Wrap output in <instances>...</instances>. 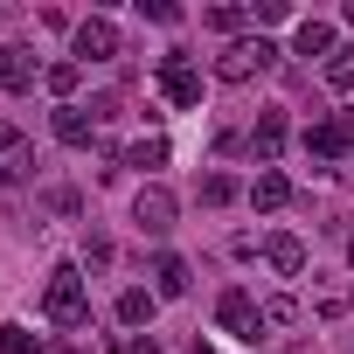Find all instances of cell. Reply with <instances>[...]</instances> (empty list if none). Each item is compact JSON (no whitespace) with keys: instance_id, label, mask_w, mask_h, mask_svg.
<instances>
[{"instance_id":"4316f807","label":"cell","mask_w":354,"mask_h":354,"mask_svg":"<svg viewBox=\"0 0 354 354\" xmlns=\"http://www.w3.org/2000/svg\"><path fill=\"white\" fill-rule=\"evenodd\" d=\"M125 354H160V340H153V333H132V340H125Z\"/></svg>"},{"instance_id":"9a60e30c","label":"cell","mask_w":354,"mask_h":354,"mask_svg":"<svg viewBox=\"0 0 354 354\" xmlns=\"http://www.w3.org/2000/svg\"><path fill=\"white\" fill-rule=\"evenodd\" d=\"M347 306H354V285H347V278H313V313L340 319Z\"/></svg>"},{"instance_id":"7a4b0ae2","label":"cell","mask_w":354,"mask_h":354,"mask_svg":"<svg viewBox=\"0 0 354 354\" xmlns=\"http://www.w3.org/2000/svg\"><path fill=\"white\" fill-rule=\"evenodd\" d=\"M271 63H278V42H271V35H236V42L216 56V77H223V84H250V77H264Z\"/></svg>"},{"instance_id":"ffe728a7","label":"cell","mask_w":354,"mask_h":354,"mask_svg":"<svg viewBox=\"0 0 354 354\" xmlns=\"http://www.w3.org/2000/svg\"><path fill=\"white\" fill-rule=\"evenodd\" d=\"M0 354H42V333H28V326H0Z\"/></svg>"},{"instance_id":"2e32d148","label":"cell","mask_w":354,"mask_h":354,"mask_svg":"<svg viewBox=\"0 0 354 354\" xmlns=\"http://www.w3.org/2000/svg\"><path fill=\"white\" fill-rule=\"evenodd\" d=\"M153 306H160V299H153L146 285H125V292H118V319H125V326H153Z\"/></svg>"},{"instance_id":"d6986e66","label":"cell","mask_w":354,"mask_h":354,"mask_svg":"<svg viewBox=\"0 0 354 354\" xmlns=\"http://www.w3.org/2000/svg\"><path fill=\"white\" fill-rule=\"evenodd\" d=\"M77 77H84V63H49V70H42V84H49V91H56L63 104H70V91H77Z\"/></svg>"},{"instance_id":"e0dca14e","label":"cell","mask_w":354,"mask_h":354,"mask_svg":"<svg viewBox=\"0 0 354 354\" xmlns=\"http://www.w3.org/2000/svg\"><path fill=\"white\" fill-rule=\"evenodd\" d=\"M250 202H257V209H285V202H292V181H285L278 167H264V174H257V188H250Z\"/></svg>"},{"instance_id":"6da1fadb","label":"cell","mask_w":354,"mask_h":354,"mask_svg":"<svg viewBox=\"0 0 354 354\" xmlns=\"http://www.w3.org/2000/svg\"><path fill=\"white\" fill-rule=\"evenodd\" d=\"M42 319L63 326V333L91 326V292H84V271H77V264H56V271H49V285H42Z\"/></svg>"},{"instance_id":"484cf974","label":"cell","mask_w":354,"mask_h":354,"mask_svg":"<svg viewBox=\"0 0 354 354\" xmlns=\"http://www.w3.org/2000/svg\"><path fill=\"white\" fill-rule=\"evenodd\" d=\"M285 15H292L285 0H257V8H250V21H257V28H271V21H285Z\"/></svg>"},{"instance_id":"8992f818","label":"cell","mask_w":354,"mask_h":354,"mask_svg":"<svg viewBox=\"0 0 354 354\" xmlns=\"http://www.w3.org/2000/svg\"><path fill=\"white\" fill-rule=\"evenodd\" d=\"M28 174H35V146H28V132L0 125V188H21Z\"/></svg>"},{"instance_id":"9c48e42d","label":"cell","mask_w":354,"mask_h":354,"mask_svg":"<svg viewBox=\"0 0 354 354\" xmlns=\"http://www.w3.org/2000/svg\"><path fill=\"white\" fill-rule=\"evenodd\" d=\"M278 146H285V111L271 104V111H257V125H250V153L271 167V160H278Z\"/></svg>"},{"instance_id":"cb8c5ba5","label":"cell","mask_w":354,"mask_h":354,"mask_svg":"<svg viewBox=\"0 0 354 354\" xmlns=\"http://www.w3.org/2000/svg\"><path fill=\"white\" fill-rule=\"evenodd\" d=\"M299 319V299H264V333L271 326H292Z\"/></svg>"},{"instance_id":"7c38bea8","label":"cell","mask_w":354,"mask_h":354,"mask_svg":"<svg viewBox=\"0 0 354 354\" xmlns=\"http://www.w3.org/2000/svg\"><path fill=\"white\" fill-rule=\"evenodd\" d=\"M0 91H35V56H28L21 42L0 49Z\"/></svg>"},{"instance_id":"277c9868","label":"cell","mask_w":354,"mask_h":354,"mask_svg":"<svg viewBox=\"0 0 354 354\" xmlns=\"http://www.w3.org/2000/svg\"><path fill=\"white\" fill-rule=\"evenodd\" d=\"M160 91H167L174 111H195V104H202V70H195L181 49H167V56H160Z\"/></svg>"},{"instance_id":"ac0fdd59","label":"cell","mask_w":354,"mask_h":354,"mask_svg":"<svg viewBox=\"0 0 354 354\" xmlns=\"http://www.w3.org/2000/svg\"><path fill=\"white\" fill-rule=\"evenodd\" d=\"M326 84H333V91H354V42H340V49L326 56Z\"/></svg>"},{"instance_id":"3957f363","label":"cell","mask_w":354,"mask_h":354,"mask_svg":"<svg viewBox=\"0 0 354 354\" xmlns=\"http://www.w3.org/2000/svg\"><path fill=\"white\" fill-rule=\"evenodd\" d=\"M216 319H223V333H236V340H250V347L264 340V306H257L243 285H230V292L216 299Z\"/></svg>"},{"instance_id":"f1b7e54d","label":"cell","mask_w":354,"mask_h":354,"mask_svg":"<svg viewBox=\"0 0 354 354\" xmlns=\"http://www.w3.org/2000/svg\"><path fill=\"white\" fill-rule=\"evenodd\" d=\"M347 264H354V243H347Z\"/></svg>"},{"instance_id":"83f0119b","label":"cell","mask_w":354,"mask_h":354,"mask_svg":"<svg viewBox=\"0 0 354 354\" xmlns=\"http://www.w3.org/2000/svg\"><path fill=\"white\" fill-rule=\"evenodd\" d=\"M195 354H223V347H209V340H195Z\"/></svg>"},{"instance_id":"7402d4cb","label":"cell","mask_w":354,"mask_h":354,"mask_svg":"<svg viewBox=\"0 0 354 354\" xmlns=\"http://www.w3.org/2000/svg\"><path fill=\"white\" fill-rule=\"evenodd\" d=\"M202 21H209V28H216V35H236V28H243V21H250V8H209V15H202Z\"/></svg>"},{"instance_id":"44dd1931","label":"cell","mask_w":354,"mask_h":354,"mask_svg":"<svg viewBox=\"0 0 354 354\" xmlns=\"http://www.w3.org/2000/svg\"><path fill=\"white\" fill-rule=\"evenodd\" d=\"M125 167H139V174H146V167H167V139H139V146L125 153Z\"/></svg>"},{"instance_id":"603a6c76","label":"cell","mask_w":354,"mask_h":354,"mask_svg":"<svg viewBox=\"0 0 354 354\" xmlns=\"http://www.w3.org/2000/svg\"><path fill=\"white\" fill-rule=\"evenodd\" d=\"M202 202H209V209L236 202V181H230V174H209V181H202Z\"/></svg>"},{"instance_id":"8fae6325","label":"cell","mask_w":354,"mask_h":354,"mask_svg":"<svg viewBox=\"0 0 354 354\" xmlns=\"http://www.w3.org/2000/svg\"><path fill=\"white\" fill-rule=\"evenodd\" d=\"M188 285H195V278H188V257H174V250L153 257V299H181Z\"/></svg>"},{"instance_id":"4fadbf2b","label":"cell","mask_w":354,"mask_h":354,"mask_svg":"<svg viewBox=\"0 0 354 354\" xmlns=\"http://www.w3.org/2000/svg\"><path fill=\"white\" fill-rule=\"evenodd\" d=\"M333 49H340V42H333V21H319V15H313V21H299V28H292V56H333Z\"/></svg>"},{"instance_id":"52a82bcc","label":"cell","mask_w":354,"mask_h":354,"mask_svg":"<svg viewBox=\"0 0 354 354\" xmlns=\"http://www.w3.org/2000/svg\"><path fill=\"white\" fill-rule=\"evenodd\" d=\"M347 139H354V118H347V111H326V118L306 132V153H313V160H340Z\"/></svg>"},{"instance_id":"d4e9b609","label":"cell","mask_w":354,"mask_h":354,"mask_svg":"<svg viewBox=\"0 0 354 354\" xmlns=\"http://www.w3.org/2000/svg\"><path fill=\"white\" fill-rule=\"evenodd\" d=\"M139 15H146V21H160V28L181 21V8H174V0H139Z\"/></svg>"},{"instance_id":"5bb4252c","label":"cell","mask_w":354,"mask_h":354,"mask_svg":"<svg viewBox=\"0 0 354 354\" xmlns=\"http://www.w3.org/2000/svg\"><path fill=\"white\" fill-rule=\"evenodd\" d=\"M49 125H56V139H63V146H91V125H97V118H91L84 104H56V118H49Z\"/></svg>"},{"instance_id":"5b68a950","label":"cell","mask_w":354,"mask_h":354,"mask_svg":"<svg viewBox=\"0 0 354 354\" xmlns=\"http://www.w3.org/2000/svg\"><path fill=\"white\" fill-rule=\"evenodd\" d=\"M111 56H118V28H111L104 15L77 21V35H70V63H111Z\"/></svg>"},{"instance_id":"30bf717a","label":"cell","mask_w":354,"mask_h":354,"mask_svg":"<svg viewBox=\"0 0 354 354\" xmlns=\"http://www.w3.org/2000/svg\"><path fill=\"white\" fill-rule=\"evenodd\" d=\"M264 264H271L278 278H299V271H306V243L278 230V236H264Z\"/></svg>"},{"instance_id":"ba28073f","label":"cell","mask_w":354,"mask_h":354,"mask_svg":"<svg viewBox=\"0 0 354 354\" xmlns=\"http://www.w3.org/2000/svg\"><path fill=\"white\" fill-rule=\"evenodd\" d=\"M132 223H139L146 236H167V230H174V195H167V188H139V195H132Z\"/></svg>"}]
</instances>
